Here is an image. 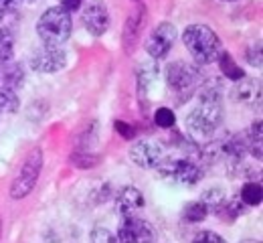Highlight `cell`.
I'll return each instance as SVG.
<instances>
[{"mask_svg":"<svg viewBox=\"0 0 263 243\" xmlns=\"http://www.w3.org/2000/svg\"><path fill=\"white\" fill-rule=\"evenodd\" d=\"M182 43L186 51L191 53V57L200 65L215 63L219 55L223 53V43L219 35L211 27L200 25V23L186 27V31L182 33Z\"/></svg>","mask_w":263,"mask_h":243,"instance_id":"obj_1","label":"cell"},{"mask_svg":"<svg viewBox=\"0 0 263 243\" xmlns=\"http://www.w3.org/2000/svg\"><path fill=\"white\" fill-rule=\"evenodd\" d=\"M144 207V195L136 186H124L116 197V209L120 215H130Z\"/></svg>","mask_w":263,"mask_h":243,"instance_id":"obj_13","label":"cell"},{"mask_svg":"<svg viewBox=\"0 0 263 243\" xmlns=\"http://www.w3.org/2000/svg\"><path fill=\"white\" fill-rule=\"evenodd\" d=\"M245 59H247V63H249V65H253V67H257V69L261 67L263 61H261V43H259V41H257L253 47H249V49H247Z\"/></svg>","mask_w":263,"mask_h":243,"instance_id":"obj_25","label":"cell"},{"mask_svg":"<svg viewBox=\"0 0 263 243\" xmlns=\"http://www.w3.org/2000/svg\"><path fill=\"white\" fill-rule=\"evenodd\" d=\"M130 158L136 166L146 169V171H152L164 158L162 144L156 142V140H138L136 144H132Z\"/></svg>","mask_w":263,"mask_h":243,"instance_id":"obj_9","label":"cell"},{"mask_svg":"<svg viewBox=\"0 0 263 243\" xmlns=\"http://www.w3.org/2000/svg\"><path fill=\"white\" fill-rule=\"evenodd\" d=\"M67 65V53L63 47H43L31 57V67L39 73H57Z\"/></svg>","mask_w":263,"mask_h":243,"instance_id":"obj_10","label":"cell"},{"mask_svg":"<svg viewBox=\"0 0 263 243\" xmlns=\"http://www.w3.org/2000/svg\"><path fill=\"white\" fill-rule=\"evenodd\" d=\"M16 8V0H0V21Z\"/></svg>","mask_w":263,"mask_h":243,"instance_id":"obj_29","label":"cell"},{"mask_svg":"<svg viewBox=\"0 0 263 243\" xmlns=\"http://www.w3.org/2000/svg\"><path fill=\"white\" fill-rule=\"evenodd\" d=\"M81 18H83V25H85L87 33L93 36H101L109 29V12H107V8L101 0L87 4Z\"/></svg>","mask_w":263,"mask_h":243,"instance_id":"obj_12","label":"cell"},{"mask_svg":"<svg viewBox=\"0 0 263 243\" xmlns=\"http://www.w3.org/2000/svg\"><path fill=\"white\" fill-rule=\"evenodd\" d=\"M14 57V36L8 29L0 27V65L12 61Z\"/></svg>","mask_w":263,"mask_h":243,"instance_id":"obj_20","label":"cell"},{"mask_svg":"<svg viewBox=\"0 0 263 243\" xmlns=\"http://www.w3.org/2000/svg\"><path fill=\"white\" fill-rule=\"evenodd\" d=\"M261 199H263V189L259 182H245L243 189H241V203L243 205H249V207H257L261 205Z\"/></svg>","mask_w":263,"mask_h":243,"instance_id":"obj_19","label":"cell"},{"mask_svg":"<svg viewBox=\"0 0 263 243\" xmlns=\"http://www.w3.org/2000/svg\"><path fill=\"white\" fill-rule=\"evenodd\" d=\"M200 201L204 203V207L209 209V213L219 215V211L223 207V203L227 201V197H225V191L221 186H211L200 195Z\"/></svg>","mask_w":263,"mask_h":243,"instance_id":"obj_17","label":"cell"},{"mask_svg":"<svg viewBox=\"0 0 263 243\" xmlns=\"http://www.w3.org/2000/svg\"><path fill=\"white\" fill-rule=\"evenodd\" d=\"M241 243H261V241H257V239H247V241H241Z\"/></svg>","mask_w":263,"mask_h":243,"instance_id":"obj_31","label":"cell"},{"mask_svg":"<svg viewBox=\"0 0 263 243\" xmlns=\"http://www.w3.org/2000/svg\"><path fill=\"white\" fill-rule=\"evenodd\" d=\"M41 171H43V150L33 148V152L27 154V158L23 160L18 173H16L12 184H10V191H8L10 197L14 201H21L27 195H31L39 176H41Z\"/></svg>","mask_w":263,"mask_h":243,"instance_id":"obj_5","label":"cell"},{"mask_svg":"<svg viewBox=\"0 0 263 243\" xmlns=\"http://www.w3.org/2000/svg\"><path fill=\"white\" fill-rule=\"evenodd\" d=\"M156 173L172 184L193 186L202 178V169L191 158H162L156 166Z\"/></svg>","mask_w":263,"mask_h":243,"instance_id":"obj_6","label":"cell"},{"mask_svg":"<svg viewBox=\"0 0 263 243\" xmlns=\"http://www.w3.org/2000/svg\"><path fill=\"white\" fill-rule=\"evenodd\" d=\"M227 2H237V0H227Z\"/></svg>","mask_w":263,"mask_h":243,"instance_id":"obj_32","label":"cell"},{"mask_svg":"<svg viewBox=\"0 0 263 243\" xmlns=\"http://www.w3.org/2000/svg\"><path fill=\"white\" fill-rule=\"evenodd\" d=\"M116 239L118 243H154L156 231L146 219L130 213V215H122Z\"/></svg>","mask_w":263,"mask_h":243,"instance_id":"obj_7","label":"cell"},{"mask_svg":"<svg viewBox=\"0 0 263 243\" xmlns=\"http://www.w3.org/2000/svg\"><path fill=\"white\" fill-rule=\"evenodd\" d=\"M231 100L239 105L259 109L261 107V81L251 79V77L239 79L235 83V87L231 89Z\"/></svg>","mask_w":263,"mask_h":243,"instance_id":"obj_11","label":"cell"},{"mask_svg":"<svg viewBox=\"0 0 263 243\" xmlns=\"http://www.w3.org/2000/svg\"><path fill=\"white\" fill-rule=\"evenodd\" d=\"M206 215H209V209L204 207L202 201H193L182 209V219L186 223H200L206 219Z\"/></svg>","mask_w":263,"mask_h":243,"instance_id":"obj_21","label":"cell"},{"mask_svg":"<svg viewBox=\"0 0 263 243\" xmlns=\"http://www.w3.org/2000/svg\"><path fill=\"white\" fill-rule=\"evenodd\" d=\"M193 243H227L219 233H215V231H198L197 235H195V239Z\"/></svg>","mask_w":263,"mask_h":243,"instance_id":"obj_27","label":"cell"},{"mask_svg":"<svg viewBox=\"0 0 263 243\" xmlns=\"http://www.w3.org/2000/svg\"><path fill=\"white\" fill-rule=\"evenodd\" d=\"M186 130L193 138L211 140L223 124V105L198 104L186 114Z\"/></svg>","mask_w":263,"mask_h":243,"instance_id":"obj_3","label":"cell"},{"mask_svg":"<svg viewBox=\"0 0 263 243\" xmlns=\"http://www.w3.org/2000/svg\"><path fill=\"white\" fill-rule=\"evenodd\" d=\"M116 132H118L120 136H124L126 140L136 138V128H132L130 124H126V122H122V120H116Z\"/></svg>","mask_w":263,"mask_h":243,"instance_id":"obj_28","label":"cell"},{"mask_svg":"<svg viewBox=\"0 0 263 243\" xmlns=\"http://www.w3.org/2000/svg\"><path fill=\"white\" fill-rule=\"evenodd\" d=\"M221 213H225L229 219H237L239 215H243L245 213V205L241 203V199L237 201V199H233V201H225L223 203V207H221V211H219V215Z\"/></svg>","mask_w":263,"mask_h":243,"instance_id":"obj_24","label":"cell"},{"mask_svg":"<svg viewBox=\"0 0 263 243\" xmlns=\"http://www.w3.org/2000/svg\"><path fill=\"white\" fill-rule=\"evenodd\" d=\"M217 63H219V67H221V73H223L225 77L233 79V81H239V79L245 77V71L235 63V59L231 57V53H227V51H223V53L219 55Z\"/></svg>","mask_w":263,"mask_h":243,"instance_id":"obj_18","label":"cell"},{"mask_svg":"<svg viewBox=\"0 0 263 243\" xmlns=\"http://www.w3.org/2000/svg\"><path fill=\"white\" fill-rule=\"evenodd\" d=\"M200 104H221L223 100V83L219 79H206L198 89Z\"/></svg>","mask_w":263,"mask_h":243,"instance_id":"obj_15","label":"cell"},{"mask_svg":"<svg viewBox=\"0 0 263 243\" xmlns=\"http://www.w3.org/2000/svg\"><path fill=\"white\" fill-rule=\"evenodd\" d=\"M73 31V18L61 6L47 8L36 21V35L45 47H63Z\"/></svg>","mask_w":263,"mask_h":243,"instance_id":"obj_2","label":"cell"},{"mask_svg":"<svg viewBox=\"0 0 263 243\" xmlns=\"http://www.w3.org/2000/svg\"><path fill=\"white\" fill-rule=\"evenodd\" d=\"M61 8H63V10H67V12L71 14L73 10L81 8V0H61Z\"/></svg>","mask_w":263,"mask_h":243,"instance_id":"obj_30","label":"cell"},{"mask_svg":"<svg viewBox=\"0 0 263 243\" xmlns=\"http://www.w3.org/2000/svg\"><path fill=\"white\" fill-rule=\"evenodd\" d=\"M174 41H176V27L172 23H166L164 21V23H160L150 33V36L146 39L144 49H146V53L152 59H162V57H166L170 53Z\"/></svg>","mask_w":263,"mask_h":243,"instance_id":"obj_8","label":"cell"},{"mask_svg":"<svg viewBox=\"0 0 263 243\" xmlns=\"http://www.w3.org/2000/svg\"><path fill=\"white\" fill-rule=\"evenodd\" d=\"M18 96L12 89H0V114H14L18 111Z\"/></svg>","mask_w":263,"mask_h":243,"instance_id":"obj_22","label":"cell"},{"mask_svg":"<svg viewBox=\"0 0 263 243\" xmlns=\"http://www.w3.org/2000/svg\"><path fill=\"white\" fill-rule=\"evenodd\" d=\"M25 81V71H23V65L18 63H4L0 65V89H18Z\"/></svg>","mask_w":263,"mask_h":243,"instance_id":"obj_14","label":"cell"},{"mask_svg":"<svg viewBox=\"0 0 263 243\" xmlns=\"http://www.w3.org/2000/svg\"><path fill=\"white\" fill-rule=\"evenodd\" d=\"M136 2H138V0H136Z\"/></svg>","mask_w":263,"mask_h":243,"instance_id":"obj_33","label":"cell"},{"mask_svg":"<svg viewBox=\"0 0 263 243\" xmlns=\"http://www.w3.org/2000/svg\"><path fill=\"white\" fill-rule=\"evenodd\" d=\"M174 122H176V116H174V111L170 107H158L154 111V124L158 128H172Z\"/></svg>","mask_w":263,"mask_h":243,"instance_id":"obj_23","label":"cell"},{"mask_svg":"<svg viewBox=\"0 0 263 243\" xmlns=\"http://www.w3.org/2000/svg\"><path fill=\"white\" fill-rule=\"evenodd\" d=\"M166 85L170 94L174 96L176 104H184L193 98L195 89L198 87V69L195 65H189L184 61H172L164 69Z\"/></svg>","mask_w":263,"mask_h":243,"instance_id":"obj_4","label":"cell"},{"mask_svg":"<svg viewBox=\"0 0 263 243\" xmlns=\"http://www.w3.org/2000/svg\"><path fill=\"white\" fill-rule=\"evenodd\" d=\"M89 241L91 243H118V239H116V235H111L107 229L98 227V229H93V231H91Z\"/></svg>","mask_w":263,"mask_h":243,"instance_id":"obj_26","label":"cell"},{"mask_svg":"<svg viewBox=\"0 0 263 243\" xmlns=\"http://www.w3.org/2000/svg\"><path fill=\"white\" fill-rule=\"evenodd\" d=\"M142 21H144V14L140 16V12H134L130 18H128L126 27H124V47H126L128 53L134 51V45H136V41L140 39V33H142Z\"/></svg>","mask_w":263,"mask_h":243,"instance_id":"obj_16","label":"cell"}]
</instances>
